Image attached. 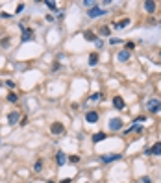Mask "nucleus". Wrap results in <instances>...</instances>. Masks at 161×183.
<instances>
[{
    "instance_id": "f257e3e1",
    "label": "nucleus",
    "mask_w": 161,
    "mask_h": 183,
    "mask_svg": "<svg viewBox=\"0 0 161 183\" xmlns=\"http://www.w3.org/2000/svg\"><path fill=\"white\" fill-rule=\"evenodd\" d=\"M146 111H150V113H159V111H161V100H157V98H150V100L146 102Z\"/></svg>"
},
{
    "instance_id": "f03ea898",
    "label": "nucleus",
    "mask_w": 161,
    "mask_h": 183,
    "mask_svg": "<svg viewBox=\"0 0 161 183\" xmlns=\"http://www.w3.org/2000/svg\"><path fill=\"white\" fill-rule=\"evenodd\" d=\"M106 9L104 8H98V6H95V8H91L89 11H87V17H91V19H95V17H100V15H106Z\"/></svg>"
},
{
    "instance_id": "7ed1b4c3",
    "label": "nucleus",
    "mask_w": 161,
    "mask_h": 183,
    "mask_svg": "<svg viewBox=\"0 0 161 183\" xmlns=\"http://www.w3.org/2000/svg\"><path fill=\"white\" fill-rule=\"evenodd\" d=\"M50 131L54 133V135H61V133L65 131V126H63L61 122H54V124L50 126Z\"/></svg>"
},
{
    "instance_id": "20e7f679",
    "label": "nucleus",
    "mask_w": 161,
    "mask_h": 183,
    "mask_svg": "<svg viewBox=\"0 0 161 183\" xmlns=\"http://www.w3.org/2000/svg\"><path fill=\"white\" fill-rule=\"evenodd\" d=\"M85 120L91 122V124L98 122V113H96V111H87V113H85Z\"/></svg>"
},
{
    "instance_id": "39448f33",
    "label": "nucleus",
    "mask_w": 161,
    "mask_h": 183,
    "mask_svg": "<svg viewBox=\"0 0 161 183\" xmlns=\"http://www.w3.org/2000/svg\"><path fill=\"white\" fill-rule=\"evenodd\" d=\"M121 156L118 153H108V156H102V163H113V161H118Z\"/></svg>"
},
{
    "instance_id": "423d86ee",
    "label": "nucleus",
    "mask_w": 161,
    "mask_h": 183,
    "mask_svg": "<svg viewBox=\"0 0 161 183\" xmlns=\"http://www.w3.org/2000/svg\"><path fill=\"white\" fill-rule=\"evenodd\" d=\"M109 128L113 130V131L121 130L122 128V120H121V118H111V120H109Z\"/></svg>"
},
{
    "instance_id": "0eeeda50",
    "label": "nucleus",
    "mask_w": 161,
    "mask_h": 183,
    "mask_svg": "<svg viewBox=\"0 0 161 183\" xmlns=\"http://www.w3.org/2000/svg\"><path fill=\"white\" fill-rule=\"evenodd\" d=\"M19 118H20V115H19V111H11V113L8 115V122H9L11 126H15V124L19 122Z\"/></svg>"
},
{
    "instance_id": "6e6552de",
    "label": "nucleus",
    "mask_w": 161,
    "mask_h": 183,
    "mask_svg": "<svg viewBox=\"0 0 161 183\" xmlns=\"http://www.w3.org/2000/svg\"><path fill=\"white\" fill-rule=\"evenodd\" d=\"M130 58H131V52H128V50H121V52H118V55H117V59L121 61V63L128 61Z\"/></svg>"
},
{
    "instance_id": "1a4fd4ad",
    "label": "nucleus",
    "mask_w": 161,
    "mask_h": 183,
    "mask_svg": "<svg viewBox=\"0 0 161 183\" xmlns=\"http://www.w3.org/2000/svg\"><path fill=\"white\" fill-rule=\"evenodd\" d=\"M143 6H144V11L146 13H154V11H156V2H152V0H146Z\"/></svg>"
},
{
    "instance_id": "9d476101",
    "label": "nucleus",
    "mask_w": 161,
    "mask_h": 183,
    "mask_svg": "<svg viewBox=\"0 0 161 183\" xmlns=\"http://www.w3.org/2000/svg\"><path fill=\"white\" fill-rule=\"evenodd\" d=\"M20 39H22L24 43H26V41H32V39H33V32L24 28V30H22V37H20Z\"/></svg>"
},
{
    "instance_id": "9b49d317",
    "label": "nucleus",
    "mask_w": 161,
    "mask_h": 183,
    "mask_svg": "<svg viewBox=\"0 0 161 183\" xmlns=\"http://www.w3.org/2000/svg\"><path fill=\"white\" fill-rule=\"evenodd\" d=\"M113 105L117 109H124V100H122V96H115L113 98Z\"/></svg>"
},
{
    "instance_id": "f8f14e48",
    "label": "nucleus",
    "mask_w": 161,
    "mask_h": 183,
    "mask_svg": "<svg viewBox=\"0 0 161 183\" xmlns=\"http://www.w3.org/2000/svg\"><path fill=\"white\" fill-rule=\"evenodd\" d=\"M128 24H130V19H122L121 22H113V28L115 30H121V28H126Z\"/></svg>"
},
{
    "instance_id": "ddd939ff",
    "label": "nucleus",
    "mask_w": 161,
    "mask_h": 183,
    "mask_svg": "<svg viewBox=\"0 0 161 183\" xmlns=\"http://www.w3.org/2000/svg\"><path fill=\"white\" fill-rule=\"evenodd\" d=\"M106 137H108V135H106L104 131H98V133H95V135H93V143L96 144V143H100V140H104Z\"/></svg>"
},
{
    "instance_id": "4468645a",
    "label": "nucleus",
    "mask_w": 161,
    "mask_h": 183,
    "mask_svg": "<svg viewBox=\"0 0 161 183\" xmlns=\"http://www.w3.org/2000/svg\"><path fill=\"white\" fill-rule=\"evenodd\" d=\"M96 63H98V54L93 52V54L89 55V65H91V67H96Z\"/></svg>"
},
{
    "instance_id": "2eb2a0df",
    "label": "nucleus",
    "mask_w": 161,
    "mask_h": 183,
    "mask_svg": "<svg viewBox=\"0 0 161 183\" xmlns=\"http://www.w3.org/2000/svg\"><path fill=\"white\" fill-rule=\"evenodd\" d=\"M150 150H152V156H161V143H156Z\"/></svg>"
},
{
    "instance_id": "dca6fc26",
    "label": "nucleus",
    "mask_w": 161,
    "mask_h": 183,
    "mask_svg": "<svg viewBox=\"0 0 161 183\" xmlns=\"http://www.w3.org/2000/svg\"><path fill=\"white\" fill-rule=\"evenodd\" d=\"M83 37H85V41H96V35L91 32V30H85V32H83Z\"/></svg>"
},
{
    "instance_id": "f3484780",
    "label": "nucleus",
    "mask_w": 161,
    "mask_h": 183,
    "mask_svg": "<svg viewBox=\"0 0 161 183\" xmlns=\"http://www.w3.org/2000/svg\"><path fill=\"white\" fill-rule=\"evenodd\" d=\"M56 161H58V165L61 166V165H65V153H63V152H58V156H56Z\"/></svg>"
},
{
    "instance_id": "a211bd4d",
    "label": "nucleus",
    "mask_w": 161,
    "mask_h": 183,
    "mask_svg": "<svg viewBox=\"0 0 161 183\" xmlns=\"http://www.w3.org/2000/svg\"><path fill=\"white\" fill-rule=\"evenodd\" d=\"M131 131H143V126H139V124H134L131 128L126 130V133H131Z\"/></svg>"
},
{
    "instance_id": "6ab92c4d",
    "label": "nucleus",
    "mask_w": 161,
    "mask_h": 183,
    "mask_svg": "<svg viewBox=\"0 0 161 183\" xmlns=\"http://www.w3.org/2000/svg\"><path fill=\"white\" fill-rule=\"evenodd\" d=\"M17 100H19V96H17L15 93H9V94H8V102H13V104H15Z\"/></svg>"
},
{
    "instance_id": "aec40b11",
    "label": "nucleus",
    "mask_w": 161,
    "mask_h": 183,
    "mask_svg": "<svg viewBox=\"0 0 161 183\" xmlns=\"http://www.w3.org/2000/svg\"><path fill=\"white\" fill-rule=\"evenodd\" d=\"M45 4H46V6H48V8H50L52 11H58V6H56L54 2H50V0H46V2H45Z\"/></svg>"
},
{
    "instance_id": "412c9836",
    "label": "nucleus",
    "mask_w": 161,
    "mask_h": 183,
    "mask_svg": "<svg viewBox=\"0 0 161 183\" xmlns=\"http://www.w3.org/2000/svg\"><path fill=\"white\" fill-rule=\"evenodd\" d=\"M134 48H135V43H131V41H128V43H126V50H134Z\"/></svg>"
},
{
    "instance_id": "4be33fe9",
    "label": "nucleus",
    "mask_w": 161,
    "mask_h": 183,
    "mask_svg": "<svg viewBox=\"0 0 161 183\" xmlns=\"http://www.w3.org/2000/svg\"><path fill=\"white\" fill-rule=\"evenodd\" d=\"M41 166H43V161L39 159L37 163H35V166H33V170H35V172H39V170H41Z\"/></svg>"
},
{
    "instance_id": "5701e85b",
    "label": "nucleus",
    "mask_w": 161,
    "mask_h": 183,
    "mask_svg": "<svg viewBox=\"0 0 161 183\" xmlns=\"http://www.w3.org/2000/svg\"><path fill=\"white\" fill-rule=\"evenodd\" d=\"M100 98H104V96H102L100 93H95L93 96H91V100H93V102H96V100H100Z\"/></svg>"
},
{
    "instance_id": "b1692460",
    "label": "nucleus",
    "mask_w": 161,
    "mask_h": 183,
    "mask_svg": "<svg viewBox=\"0 0 161 183\" xmlns=\"http://www.w3.org/2000/svg\"><path fill=\"white\" fill-rule=\"evenodd\" d=\"M83 6H85V8H89V9H91V6H95V2H91V0H85V2H83Z\"/></svg>"
},
{
    "instance_id": "393cba45",
    "label": "nucleus",
    "mask_w": 161,
    "mask_h": 183,
    "mask_svg": "<svg viewBox=\"0 0 161 183\" xmlns=\"http://www.w3.org/2000/svg\"><path fill=\"white\" fill-rule=\"evenodd\" d=\"M100 32H102V35H109V28H106V26H104Z\"/></svg>"
},
{
    "instance_id": "a878e982",
    "label": "nucleus",
    "mask_w": 161,
    "mask_h": 183,
    "mask_svg": "<svg viewBox=\"0 0 161 183\" xmlns=\"http://www.w3.org/2000/svg\"><path fill=\"white\" fill-rule=\"evenodd\" d=\"M95 45H96V48H102V46H104V43H102L100 39H96V41H95Z\"/></svg>"
},
{
    "instance_id": "bb28decb",
    "label": "nucleus",
    "mask_w": 161,
    "mask_h": 183,
    "mask_svg": "<svg viewBox=\"0 0 161 183\" xmlns=\"http://www.w3.org/2000/svg\"><path fill=\"white\" fill-rule=\"evenodd\" d=\"M78 161H80L78 156H71V163H78Z\"/></svg>"
},
{
    "instance_id": "cd10ccee",
    "label": "nucleus",
    "mask_w": 161,
    "mask_h": 183,
    "mask_svg": "<svg viewBox=\"0 0 161 183\" xmlns=\"http://www.w3.org/2000/svg\"><path fill=\"white\" fill-rule=\"evenodd\" d=\"M109 43H111V45H117V43H121V39H115V37H111V39H109Z\"/></svg>"
},
{
    "instance_id": "c85d7f7f",
    "label": "nucleus",
    "mask_w": 161,
    "mask_h": 183,
    "mask_svg": "<svg viewBox=\"0 0 161 183\" xmlns=\"http://www.w3.org/2000/svg\"><path fill=\"white\" fill-rule=\"evenodd\" d=\"M6 85H8V87H15V81H11V80H6Z\"/></svg>"
},
{
    "instance_id": "c756f323",
    "label": "nucleus",
    "mask_w": 161,
    "mask_h": 183,
    "mask_svg": "<svg viewBox=\"0 0 161 183\" xmlns=\"http://www.w3.org/2000/svg\"><path fill=\"white\" fill-rule=\"evenodd\" d=\"M20 11H24V4H19L17 6V13H20Z\"/></svg>"
},
{
    "instance_id": "7c9ffc66",
    "label": "nucleus",
    "mask_w": 161,
    "mask_h": 183,
    "mask_svg": "<svg viewBox=\"0 0 161 183\" xmlns=\"http://www.w3.org/2000/svg\"><path fill=\"white\" fill-rule=\"evenodd\" d=\"M141 183H150V178H148V176H144V178H141Z\"/></svg>"
},
{
    "instance_id": "2f4dec72",
    "label": "nucleus",
    "mask_w": 161,
    "mask_h": 183,
    "mask_svg": "<svg viewBox=\"0 0 161 183\" xmlns=\"http://www.w3.org/2000/svg\"><path fill=\"white\" fill-rule=\"evenodd\" d=\"M61 68V65H59V63H54V67H52V70H59Z\"/></svg>"
},
{
    "instance_id": "473e14b6",
    "label": "nucleus",
    "mask_w": 161,
    "mask_h": 183,
    "mask_svg": "<svg viewBox=\"0 0 161 183\" xmlns=\"http://www.w3.org/2000/svg\"><path fill=\"white\" fill-rule=\"evenodd\" d=\"M9 45V39H2V46H8Z\"/></svg>"
},
{
    "instance_id": "72a5a7b5",
    "label": "nucleus",
    "mask_w": 161,
    "mask_h": 183,
    "mask_svg": "<svg viewBox=\"0 0 161 183\" xmlns=\"http://www.w3.org/2000/svg\"><path fill=\"white\" fill-rule=\"evenodd\" d=\"M61 183H71V179H69V178H67V179H63Z\"/></svg>"
},
{
    "instance_id": "f704fd0d",
    "label": "nucleus",
    "mask_w": 161,
    "mask_h": 183,
    "mask_svg": "<svg viewBox=\"0 0 161 183\" xmlns=\"http://www.w3.org/2000/svg\"><path fill=\"white\" fill-rule=\"evenodd\" d=\"M159 59H161V52H159Z\"/></svg>"
}]
</instances>
